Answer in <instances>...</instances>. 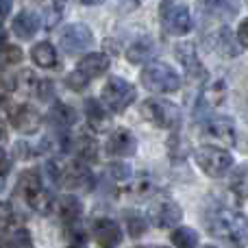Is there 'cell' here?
Returning a JSON list of instances; mask_svg holds the SVG:
<instances>
[{"mask_svg": "<svg viewBox=\"0 0 248 248\" xmlns=\"http://www.w3.org/2000/svg\"><path fill=\"white\" fill-rule=\"evenodd\" d=\"M207 231L229 248H248V220L227 207H214L207 211Z\"/></svg>", "mask_w": 248, "mask_h": 248, "instance_id": "obj_1", "label": "cell"}, {"mask_svg": "<svg viewBox=\"0 0 248 248\" xmlns=\"http://www.w3.org/2000/svg\"><path fill=\"white\" fill-rule=\"evenodd\" d=\"M17 194L29 202V207H33L39 214H48L52 207V194L48 189H44L42 176L37 170H26L22 172V176L17 179Z\"/></svg>", "mask_w": 248, "mask_h": 248, "instance_id": "obj_2", "label": "cell"}, {"mask_svg": "<svg viewBox=\"0 0 248 248\" xmlns=\"http://www.w3.org/2000/svg\"><path fill=\"white\" fill-rule=\"evenodd\" d=\"M141 83L150 92L172 94L181 87V77L168 63H150L141 70Z\"/></svg>", "mask_w": 248, "mask_h": 248, "instance_id": "obj_3", "label": "cell"}, {"mask_svg": "<svg viewBox=\"0 0 248 248\" xmlns=\"http://www.w3.org/2000/svg\"><path fill=\"white\" fill-rule=\"evenodd\" d=\"M159 17L170 35H185L192 31V16L185 4L176 2V0H163L159 7Z\"/></svg>", "mask_w": 248, "mask_h": 248, "instance_id": "obj_4", "label": "cell"}, {"mask_svg": "<svg viewBox=\"0 0 248 248\" xmlns=\"http://www.w3.org/2000/svg\"><path fill=\"white\" fill-rule=\"evenodd\" d=\"M196 161L201 170L211 179H220L224 176L233 166V157L229 150H222L218 146H202L196 150Z\"/></svg>", "mask_w": 248, "mask_h": 248, "instance_id": "obj_5", "label": "cell"}, {"mask_svg": "<svg viewBox=\"0 0 248 248\" xmlns=\"http://www.w3.org/2000/svg\"><path fill=\"white\" fill-rule=\"evenodd\" d=\"M141 116L161 128H176L181 124V109L168 100L148 98L141 105Z\"/></svg>", "mask_w": 248, "mask_h": 248, "instance_id": "obj_6", "label": "cell"}, {"mask_svg": "<svg viewBox=\"0 0 248 248\" xmlns=\"http://www.w3.org/2000/svg\"><path fill=\"white\" fill-rule=\"evenodd\" d=\"M135 100V87L122 77H111L103 87V103L111 111H124Z\"/></svg>", "mask_w": 248, "mask_h": 248, "instance_id": "obj_7", "label": "cell"}, {"mask_svg": "<svg viewBox=\"0 0 248 248\" xmlns=\"http://www.w3.org/2000/svg\"><path fill=\"white\" fill-rule=\"evenodd\" d=\"M52 168V174L57 176L63 187H70V189H90L94 185V176H92L90 168L81 166L78 161H70L61 168Z\"/></svg>", "mask_w": 248, "mask_h": 248, "instance_id": "obj_8", "label": "cell"}, {"mask_svg": "<svg viewBox=\"0 0 248 248\" xmlns=\"http://www.w3.org/2000/svg\"><path fill=\"white\" fill-rule=\"evenodd\" d=\"M181 207L176 205L172 198H157L150 202L148 207V218L155 227L159 229H170L174 224H179L181 220Z\"/></svg>", "mask_w": 248, "mask_h": 248, "instance_id": "obj_9", "label": "cell"}, {"mask_svg": "<svg viewBox=\"0 0 248 248\" xmlns=\"http://www.w3.org/2000/svg\"><path fill=\"white\" fill-rule=\"evenodd\" d=\"M59 42L68 55H81L92 46L94 37H92V31L85 24H70L63 29Z\"/></svg>", "mask_w": 248, "mask_h": 248, "instance_id": "obj_10", "label": "cell"}, {"mask_svg": "<svg viewBox=\"0 0 248 248\" xmlns=\"http://www.w3.org/2000/svg\"><path fill=\"white\" fill-rule=\"evenodd\" d=\"M201 135L205 140L222 144V146H233L237 140L235 124L229 120V118H209V120H205L201 126Z\"/></svg>", "mask_w": 248, "mask_h": 248, "instance_id": "obj_11", "label": "cell"}, {"mask_svg": "<svg viewBox=\"0 0 248 248\" xmlns=\"http://www.w3.org/2000/svg\"><path fill=\"white\" fill-rule=\"evenodd\" d=\"M9 122L20 133H35L42 124V116L29 105H16L9 109Z\"/></svg>", "mask_w": 248, "mask_h": 248, "instance_id": "obj_12", "label": "cell"}, {"mask_svg": "<svg viewBox=\"0 0 248 248\" xmlns=\"http://www.w3.org/2000/svg\"><path fill=\"white\" fill-rule=\"evenodd\" d=\"M174 55H176V59L181 61V65L185 68V72H187L189 78H205L207 77L205 68H202L201 59H198V52H196V48H194V44H176Z\"/></svg>", "mask_w": 248, "mask_h": 248, "instance_id": "obj_13", "label": "cell"}, {"mask_svg": "<svg viewBox=\"0 0 248 248\" xmlns=\"http://www.w3.org/2000/svg\"><path fill=\"white\" fill-rule=\"evenodd\" d=\"M135 148H137V141L126 128L111 131V135L107 140L109 155H113V157H131V155H135Z\"/></svg>", "mask_w": 248, "mask_h": 248, "instance_id": "obj_14", "label": "cell"}, {"mask_svg": "<svg viewBox=\"0 0 248 248\" xmlns=\"http://www.w3.org/2000/svg\"><path fill=\"white\" fill-rule=\"evenodd\" d=\"M94 237L100 248H116L122 240V231L113 220L109 218H98L94 222Z\"/></svg>", "mask_w": 248, "mask_h": 248, "instance_id": "obj_15", "label": "cell"}, {"mask_svg": "<svg viewBox=\"0 0 248 248\" xmlns=\"http://www.w3.org/2000/svg\"><path fill=\"white\" fill-rule=\"evenodd\" d=\"M107 68H109V57L103 55V52H92V55L83 57L77 70L87 78V81H92V78H96V77L107 72Z\"/></svg>", "mask_w": 248, "mask_h": 248, "instance_id": "obj_16", "label": "cell"}, {"mask_svg": "<svg viewBox=\"0 0 248 248\" xmlns=\"http://www.w3.org/2000/svg\"><path fill=\"white\" fill-rule=\"evenodd\" d=\"M72 150L78 155V159H83V161H87V163L98 161V141H96V137L90 135V133H81V135L72 141Z\"/></svg>", "mask_w": 248, "mask_h": 248, "instance_id": "obj_17", "label": "cell"}, {"mask_svg": "<svg viewBox=\"0 0 248 248\" xmlns=\"http://www.w3.org/2000/svg\"><path fill=\"white\" fill-rule=\"evenodd\" d=\"M122 192L128 198H135V201H144L153 194V181L146 174H133L126 181V185H122Z\"/></svg>", "mask_w": 248, "mask_h": 248, "instance_id": "obj_18", "label": "cell"}, {"mask_svg": "<svg viewBox=\"0 0 248 248\" xmlns=\"http://www.w3.org/2000/svg\"><path fill=\"white\" fill-rule=\"evenodd\" d=\"M11 26H13V33H16L20 39H29V37H33V35L37 33L39 20H37V16H35L33 11H22V13H17V16L13 17Z\"/></svg>", "mask_w": 248, "mask_h": 248, "instance_id": "obj_19", "label": "cell"}, {"mask_svg": "<svg viewBox=\"0 0 248 248\" xmlns=\"http://www.w3.org/2000/svg\"><path fill=\"white\" fill-rule=\"evenodd\" d=\"M59 216L61 222L68 227H74V224H81V202L74 196H63L59 201Z\"/></svg>", "mask_w": 248, "mask_h": 248, "instance_id": "obj_20", "label": "cell"}, {"mask_svg": "<svg viewBox=\"0 0 248 248\" xmlns=\"http://www.w3.org/2000/svg\"><path fill=\"white\" fill-rule=\"evenodd\" d=\"M48 122L55 128H59V131H65V128H70L77 122V111L72 107H68V105H55L50 109V113H48Z\"/></svg>", "mask_w": 248, "mask_h": 248, "instance_id": "obj_21", "label": "cell"}, {"mask_svg": "<svg viewBox=\"0 0 248 248\" xmlns=\"http://www.w3.org/2000/svg\"><path fill=\"white\" fill-rule=\"evenodd\" d=\"M157 52V46H155L153 39H137L135 44H131L126 57L131 63H146L150 61V57Z\"/></svg>", "mask_w": 248, "mask_h": 248, "instance_id": "obj_22", "label": "cell"}, {"mask_svg": "<svg viewBox=\"0 0 248 248\" xmlns=\"http://www.w3.org/2000/svg\"><path fill=\"white\" fill-rule=\"evenodd\" d=\"M85 113H87V122H90V126L94 131H105L109 126V116L98 105V100H94V98L85 100Z\"/></svg>", "mask_w": 248, "mask_h": 248, "instance_id": "obj_23", "label": "cell"}, {"mask_svg": "<svg viewBox=\"0 0 248 248\" xmlns=\"http://www.w3.org/2000/svg\"><path fill=\"white\" fill-rule=\"evenodd\" d=\"M31 57H33V61L39 65V68H55L57 65V50H55V46L48 42L35 44Z\"/></svg>", "mask_w": 248, "mask_h": 248, "instance_id": "obj_24", "label": "cell"}, {"mask_svg": "<svg viewBox=\"0 0 248 248\" xmlns=\"http://www.w3.org/2000/svg\"><path fill=\"white\" fill-rule=\"evenodd\" d=\"M202 7L207 9V13L220 17H231L237 11V0H202Z\"/></svg>", "mask_w": 248, "mask_h": 248, "instance_id": "obj_25", "label": "cell"}, {"mask_svg": "<svg viewBox=\"0 0 248 248\" xmlns=\"http://www.w3.org/2000/svg\"><path fill=\"white\" fill-rule=\"evenodd\" d=\"M231 189L237 198H248V163L235 168L231 176Z\"/></svg>", "mask_w": 248, "mask_h": 248, "instance_id": "obj_26", "label": "cell"}, {"mask_svg": "<svg viewBox=\"0 0 248 248\" xmlns=\"http://www.w3.org/2000/svg\"><path fill=\"white\" fill-rule=\"evenodd\" d=\"M172 244L176 248H194L198 244V233L189 227H181L172 233Z\"/></svg>", "mask_w": 248, "mask_h": 248, "instance_id": "obj_27", "label": "cell"}, {"mask_svg": "<svg viewBox=\"0 0 248 248\" xmlns=\"http://www.w3.org/2000/svg\"><path fill=\"white\" fill-rule=\"evenodd\" d=\"M224 96H227V87H224V83H214V85L207 87L205 92V105H209V107H218V105L224 103Z\"/></svg>", "mask_w": 248, "mask_h": 248, "instance_id": "obj_28", "label": "cell"}, {"mask_svg": "<svg viewBox=\"0 0 248 248\" xmlns=\"http://www.w3.org/2000/svg\"><path fill=\"white\" fill-rule=\"evenodd\" d=\"M0 61H2V63H20V61H22L20 46H13V44H2V46H0Z\"/></svg>", "mask_w": 248, "mask_h": 248, "instance_id": "obj_29", "label": "cell"}, {"mask_svg": "<svg viewBox=\"0 0 248 248\" xmlns=\"http://www.w3.org/2000/svg\"><path fill=\"white\" fill-rule=\"evenodd\" d=\"M218 44H220V50L227 52V55H237V48H235V42H233L231 37V31L224 26V29H220L218 33Z\"/></svg>", "mask_w": 248, "mask_h": 248, "instance_id": "obj_30", "label": "cell"}, {"mask_svg": "<svg viewBox=\"0 0 248 248\" xmlns=\"http://www.w3.org/2000/svg\"><path fill=\"white\" fill-rule=\"evenodd\" d=\"M13 90H16V78H13L9 72L0 70V100L9 98Z\"/></svg>", "mask_w": 248, "mask_h": 248, "instance_id": "obj_31", "label": "cell"}, {"mask_svg": "<svg viewBox=\"0 0 248 248\" xmlns=\"http://www.w3.org/2000/svg\"><path fill=\"white\" fill-rule=\"evenodd\" d=\"M9 248H31V235L24 229H17L9 235Z\"/></svg>", "mask_w": 248, "mask_h": 248, "instance_id": "obj_32", "label": "cell"}, {"mask_svg": "<svg viewBox=\"0 0 248 248\" xmlns=\"http://www.w3.org/2000/svg\"><path fill=\"white\" fill-rule=\"evenodd\" d=\"M87 83H90V81H87V78L83 77L78 70H74V72H70L68 77H65V85H68L70 90H74V92H81Z\"/></svg>", "mask_w": 248, "mask_h": 248, "instance_id": "obj_33", "label": "cell"}, {"mask_svg": "<svg viewBox=\"0 0 248 248\" xmlns=\"http://www.w3.org/2000/svg\"><path fill=\"white\" fill-rule=\"evenodd\" d=\"M126 222H128V233L133 237H140L146 231V220H141L140 216H128Z\"/></svg>", "mask_w": 248, "mask_h": 248, "instance_id": "obj_34", "label": "cell"}, {"mask_svg": "<svg viewBox=\"0 0 248 248\" xmlns=\"http://www.w3.org/2000/svg\"><path fill=\"white\" fill-rule=\"evenodd\" d=\"M11 222H13V207L7 205V202H0V231L11 227Z\"/></svg>", "mask_w": 248, "mask_h": 248, "instance_id": "obj_35", "label": "cell"}, {"mask_svg": "<svg viewBox=\"0 0 248 248\" xmlns=\"http://www.w3.org/2000/svg\"><path fill=\"white\" fill-rule=\"evenodd\" d=\"M237 42H240L244 48H248V17L242 20L240 29H237Z\"/></svg>", "mask_w": 248, "mask_h": 248, "instance_id": "obj_36", "label": "cell"}, {"mask_svg": "<svg viewBox=\"0 0 248 248\" xmlns=\"http://www.w3.org/2000/svg\"><path fill=\"white\" fill-rule=\"evenodd\" d=\"M7 172H9V159L4 155V150H0V189H2V181L7 176Z\"/></svg>", "mask_w": 248, "mask_h": 248, "instance_id": "obj_37", "label": "cell"}, {"mask_svg": "<svg viewBox=\"0 0 248 248\" xmlns=\"http://www.w3.org/2000/svg\"><path fill=\"white\" fill-rule=\"evenodd\" d=\"M113 2H116V7L120 9V11H133V9L137 7V4H140V0H113Z\"/></svg>", "mask_w": 248, "mask_h": 248, "instance_id": "obj_38", "label": "cell"}, {"mask_svg": "<svg viewBox=\"0 0 248 248\" xmlns=\"http://www.w3.org/2000/svg\"><path fill=\"white\" fill-rule=\"evenodd\" d=\"M11 11V0H0V17H4Z\"/></svg>", "mask_w": 248, "mask_h": 248, "instance_id": "obj_39", "label": "cell"}, {"mask_svg": "<svg viewBox=\"0 0 248 248\" xmlns=\"http://www.w3.org/2000/svg\"><path fill=\"white\" fill-rule=\"evenodd\" d=\"M7 140V128H4V124H2V120H0V144Z\"/></svg>", "mask_w": 248, "mask_h": 248, "instance_id": "obj_40", "label": "cell"}, {"mask_svg": "<svg viewBox=\"0 0 248 248\" xmlns=\"http://www.w3.org/2000/svg\"><path fill=\"white\" fill-rule=\"evenodd\" d=\"M83 4H98V2H103V0H81Z\"/></svg>", "mask_w": 248, "mask_h": 248, "instance_id": "obj_41", "label": "cell"}, {"mask_svg": "<svg viewBox=\"0 0 248 248\" xmlns=\"http://www.w3.org/2000/svg\"><path fill=\"white\" fill-rule=\"evenodd\" d=\"M205 248H218V246H205Z\"/></svg>", "mask_w": 248, "mask_h": 248, "instance_id": "obj_42", "label": "cell"}, {"mask_svg": "<svg viewBox=\"0 0 248 248\" xmlns=\"http://www.w3.org/2000/svg\"><path fill=\"white\" fill-rule=\"evenodd\" d=\"M70 248H81V246H70Z\"/></svg>", "mask_w": 248, "mask_h": 248, "instance_id": "obj_43", "label": "cell"}, {"mask_svg": "<svg viewBox=\"0 0 248 248\" xmlns=\"http://www.w3.org/2000/svg\"><path fill=\"white\" fill-rule=\"evenodd\" d=\"M153 248H161V246H153Z\"/></svg>", "mask_w": 248, "mask_h": 248, "instance_id": "obj_44", "label": "cell"}]
</instances>
